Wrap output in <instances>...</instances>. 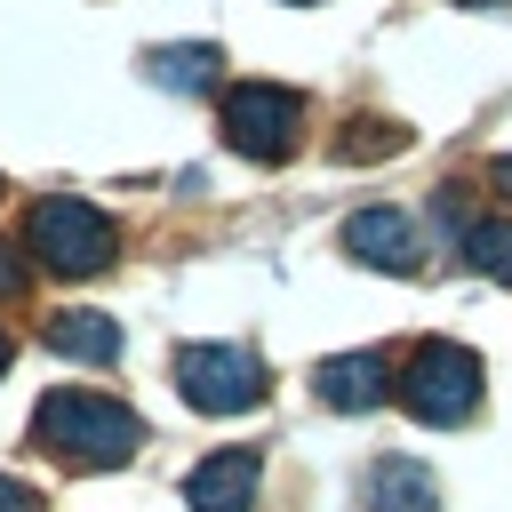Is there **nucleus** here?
Here are the masks:
<instances>
[{"mask_svg":"<svg viewBox=\"0 0 512 512\" xmlns=\"http://www.w3.org/2000/svg\"><path fill=\"white\" fill-rule=\"evenodd\" d=\"M32 440H40L56 464L112 472V464L136 456L144 424H136V408H120V400H104V392H48L40 416H32Z\"/></svg>","mask_w":512,"mask_h":512,"instance_id":"obj_1","label":"nucleus"},{"mask_svg":"<svg viewBox=\"0 0 512 512\" xmlns=\"http://www.w3.org/2000/svg\"><path fill=\"white\" fill-rule=\"evenodd\" d=\"M24 240H32V256L48 264V272H64V280H88V272H104L112 256H120V232H112V216L104 208H88V200H40L32 208V224H24Z\"/></svg>","mask_w":512,"mask_h":512,"instance_id":"obj_2","label":"nucleus"},{"mask_svg":"<svg viewBox=\"0 0 512 512\" xmlns=\"http://www.w3.org/2000/svg\"><path fill=\"white\" fill-rule=\"evenodd\" d=\"M296 128H304V96L280 88V80H248V88L224 96V144L248 152V160H288Z\"/></svg>","mask_w":512,"mask_h":512,"instance_id":"obj_3","label":"nucleus"},{"mask_svg":"<svg viewBox=\"0 0 512 512\" xmlns=\"http://www.w3.org/2000/svg\"><path fill=\"white\" fill-rule=\"evenodd\" d=\"M176 384H184L192 408H208V416H240V408L264 400V360L240 352V344H184V352H176Z\"/></svg>","mask_w":512,"mask_h":512,"instance_id":"obj_4","label":"nucleus"},{"mask_svg":"<svg viewBox=\"0 0 512 512\" xmlns=\"http://www.w3.org/2000/svg\"><path fill=\"white\" fill-rule=\"evenodd\" d=\"M400 400L424 424H464L480 408V360L464 344H424L416 368H408V384H400Z\"/></svg>","mask_w":512,"mask_h":512,"instance_id":"obj_5","label":"nucleus"},{"mask_svg":"<svg viewBox=\"0 0 512 512\" xmlns=\"http://www.w3.org/2000/svg\"><path fill=\"white\" fill-rule=\"evenodd\" d=\"M344 248H352L360 264H376V272H416V264H424L416 224H408L400 208H360V216L344 224Z\"/></svg>","mask_w":512,"mask_h":512,"instance_id":"obj_6","label":"nucleus"},{"mask_svg":"<svg viewBox=\"0 0 512 512\" xmlns=\"http://www.w3.org/2000/svg\"><path fill=\"white\" fill-rule=\"evenodd\" d=\"M184 504L192 512H248L256 504V448H216L208 464H192Z\"/></svg>","mask_w":512,"mask_h":512,"instance_id":"obj_7","label":"nucleus"},{"mask_svg":"<svg viewBox=\"0 0 512 512\" xmlns=\"http://www.w3.org/2000/svg\"><path fill=\"white\" fill-rule=\"evenodd\" d=\"M384 384H392V368H384V352H336V360H320L312 368V392L328 400V408H376L384 400Z\"/></svg>","mask_w":512,"mask_h":512,"instance_id":"obj_8","label":"nucleus"},{"mask_svg":"<svg viewBox=\"0 0 512 512\" xmlns=\"http://www.w3.org/2000/svg\"><path fill=\"white\" fill-rule=\"evenodd\" d=\"M368 512H440V480L416 456H384L368 472Z\"/></svg>","mask_w":512,"mask_h":512,"instance_id":"obj_9","label":"nucleus"},{"mask_svg":"<svg viewBox=\"0 0 512 512\" xmlns=\"http://www.w3.org/2000/svg\"><path fill=\"white\" fill-rule=\"evenodd\" d=\"M48 344H56L64 360H88V368L120 360V328H112L104 312H56V320H48Z\"/></svg>","mask_w":512,"mask_h":512,"instance_id":"obj_10","label":"nucleus"},{"mask_svg":"<svg viewBox=\"0 0 512 512\" xmlns=\"http://www.w3.org/2000/svg\"><path fill=\"white\" fill-rule=\"evenodd\" d=\"M144 72H152V88H216V48L208 40L200 48H152Z\"/></svg>","mask_w":512,"mask_h":512,"instance_id":"obj_11","label":"nucleus"},{"mask_svg":"<svg viewBox=\"0 0 512 512\" xmlns=\"http://www.w3.org/2000/svg\"><path fill=\"white\" fill-rule=\"evenodd\" d=\"M464 256H472L488 280H504V288H512V224H504V216H488V224H464Z\"/></svg>","mask_w":512,"mask_h":512,"instance_id":"obj_12","label":"nucleus"},{"mask_svg":"<svg viewBox=\"0 0 512 512\" xmlns=\"http://www.w3.org/2000/svg\"><path fill=\"white\" fill-rule=\"evenodd\" d=\"M360 136H344V160H376V152H400V128H376V120H352Z\"/></svg>","mask_w":512,"mask_h":512,"instance_id":"obj_13","label":"nucleus"},{"mask_svg":"<svg viewBox=\"0 0 512 512\" xmlns=\"http://www.w3.org/2000/svg\"><path fill=\"white\" fill-rule=\"evenodd\" d=\"M0 512H40V496H32L24 480H8V472H0Z\"/></svg>","mask_w":512,"mask_h":512,"instance_id":"obj_14","label":"nucleus"},{"mask_svg":"<svg viewBox=\"0 0 512 512\" xmlns=\"http://www.w3.org/2000/svg\"><path fill=\"white\" fill-rule=\"evenodd\" d=\"M0 296H16V264H8V248H0Z\"/></svg>","mask_w":512,"mask_h":512,"instance_id":"obj_15","label":"nucleus"},{"mask_svg":"<svg viewBox=\"0 0 512 512\" xmlns=\"http://www.w3.org/2000/svg\"><path fill=\"white\" fill-rule=\"evenodd\" d=\"M496 184H504V192H512V160H496Z\"/></svg>","mask_w":512,"mask_h":512,"instance_id":"obj_16","label":"nucleus"},{"mask_svg":"<svg viewBox=\"0 0 512 512\" xmlns=\"http://www.w3.org/2000/svg\"><path fill=\"white\" fill-rule=\"evenodd\" d=\"M0 368H8V328H0Z\"/></svg>","mask_w":512,"mask_h":512,"instance_id":"obj_17","label":"nucleus"},{"mask_svg":"<svg viewBox=\"0 0 512 512\" xmlns=\"http://www.w3.org/2000/svg\"><path fill=\"white\" fill-rule=\"evenodd\" d=\"M464 8H496V0H464Z\"/></svg>","mask_w":512,"mask_h":512,"instance_id":"obj_18","label":"nucleus"},{"mask_svg":"<svg viewBox=\"0 0 512 512\" xmlns=\"http://www.w3.org/2000/svg\"><path fill=\"white\" fill-rule=\"evenodd\" d=\"M296 8H304V0H296Z\"/></svg>","mask_w":512,"mask_h":512,"instance_id":"obj_19","label":"nucleus"}]
</instances>
